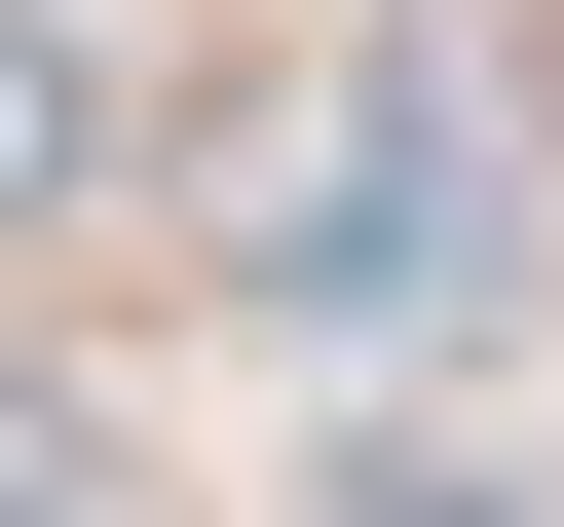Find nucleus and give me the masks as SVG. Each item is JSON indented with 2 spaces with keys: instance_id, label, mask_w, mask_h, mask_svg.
I'll return each mask as SVG.
<instances>
[{
  "instance_id": "nucleus-1",
  "label": "nucleus",
  "mask_w": 564,
  "mask_h": 527,
  "mask_svg": "<svg viewBox=\"0 0 564 527\" xmlns=\"http://www.w3.org/2000/svg\"><path fill=\"white\" fill-rule=\"evenodd\" d=\"M489 264H527V151H489V76H452V39H339V114L263 151V302H302V340H452Z\"/></svg>"
},
{
  "instance_id": "nucleus-2",
  "label": "nucleus",
  "mask_w": 564,
  "mask_h": 527,
  "mask_svg": "<svg viewBox=\"0 0 564 527\" xmlns=\"http://www.w3.org/2000/svg\"><path fill=\"white\" fill-rule=\"evenodd\" d=\"M76 151H113V76H76V39H39V0H0V226H39V189H76Z\"/></svg>"
},
{
  "instance_id": "nucleus-3",
  "label": "nucleus",
  "mask_w": 564,
  "mask_h": 527,
  "mask_svg": "<svg viewBox=\"0 0 564 527\" xmlns=\"http://www.w3.org/2000/svg\"><path fill=\"white\" fill-rule=\"evenodd\" d=\"M76 490H113V415H76V377H0V527H76Z\"/></svg>"
}]
</instances>
